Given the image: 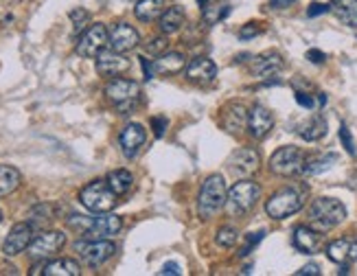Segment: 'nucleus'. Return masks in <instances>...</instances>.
Masks as SVG:
<instances>
[{
	"label": "nucleus",
	"mask_w": 357,
	"mask_h": 276,
	"mask_svg": "<svg viewBox=\"0 0 357 276\" xmlns=\"http://www.w3.org/2000/svg\"><path fill=\"white\" fill-rule=\"evenodd\" d=\"M141 64H143V70H145V79H151L153 72H156L153 64H149V59H147V57H141Z\"/></svg>",
	"instance_id": "43"
},
{
	"label": "nucleus",
	"mask_w": 357,
	"mask_h": 276,
	"mask_svg": "<svg viewBox=\"0 0 357 276\" xmlns=\"http://www.w3.org/2000/svg\"><path fill=\"white\" fill-rule=\"evenodd\" d=\"M307 59L312 61V64H322V61L327 59V55H324L322 51H314L312 49V51H307Z\"/></svg>",
	"instance_id": "42"
},
{
	"label": "nucleus",
	"mask_w": 357,
	"mask_h": 276,
	"mask_svg": "<svg viewBox=\"0 0 357 276\" xmlns=\"http://www.w3.org/2000/svg\"><path fill=\"white\" fill-rule=\"evenodd\" d=\"M305 153L298 147H281L278 151H274V156L270 158V169L276 176H285L291 178L296 174H303L305 169Z\"/></svg>",
	"instance_id": "7"
},
{
	"label": "nucleus",
	"mask_w": 357,
	"mask_h": 276,
	"mask_svg": "<svg viewBox=\"0 0 357 276\" xmlns=\"http://www.w3.org/2000/svg\"><path fill=\"white\" fill-rule=\"evenodd\" d=\"M107 184H110V189L116 195H126L132 189L134 178L130 171H126V169H116V171H110V176H107Z\"/></svg>",
	"instance_id": "30"
},
{
	"label": "nucleus",
	"mask_w": 357,
	"mask_h": 276,
	"mask_svg": "<svg viewBox=\"0 0 357 276\" xmlns=\"http://www.w3.org/2000/svg\"><path fill=\"white\" fill-rule=\"evenodd\" d=\"M68 226L79 230L84 239H110L114 237L123 222L119 215L110 213H99V217H86V215H73L68 220Z\"/></svg>",
	"instance_id": "1"
},
{
	"label": "nucleus",
	"mask_w": 357,
	"mask_h": 276,
	"mask_svg": "<svg viewBox=\"0 0 357 276\" xmlns=\"http://www.w3.org/2000/svg\"><path fill=\"white\" fill-rule=\"evenodd\" d=\"M66 245V235L59 230H49V233L38 235L29 243V256L33 261H46L49 256H55Z\"/></svg>",
	"instance_id": "10"
},
{
	"label": "nucleus",
	"mask_w": 357,
	"mask_h": 276,
	"mask_svg": "<svg viewBox=\"0 0 357 276\" xmlns=\"http://www.w3.org/2000/svg\"><path fill=\"white\" fill-rule=\"evenodd\" d=\"M230 13V7H224L222 9V5H213V7H204V20L208 22V24H215L217 20H222V18H226V15Z\"/></svg>",
	"instance_id": "33"
},
{
	"label": "nucleus",
	"mask_w": 357,
	"mask_h": 276,
	"mask_svg": "<svg viewBox=\"0 0 357 276\" xmlns=\"http://www.w3.org/2000/svg\"><path fill=\"white\" fill-rule=\"evenodd\" d=\"M226 199H228V191L224 178L217 174L208 176L197 195V215L202 220H211L213 215H217L226 206Z\"/></svg>",
	"instance_id": "2"
},
{
	"label": "nucleus",
	"mask_w": 357,
	"mask_h": 276,
	"mask_svg": "<svg viewBox=\"0 0 357 276\" xmlns=\"http://www.w3.org/2000/svg\"><path fill=\"white\" fill-rule=\"evenodd\" d=\"M128 68H130V59L123 53L114 51V49L101 51L97 55V70H99L101 77H119V75L126 72Z\"/></svg>",
	"instance_id": "15"
},
{
	"label": "nucleus",
	"mask_w": 357,
	"mask_h": 276,
	"mask_svg": "<svg viewBox=\"0 0 357 276\" xmlns=\"http://www.w3.org/2000/svg\"><path fill=\"white\" fill-rule=\"evenodd\" d=\"M296 0H272V7L274 9H287V7H291Z\"/></svg>",
	"instance_id": "46"
},
{
	"label": "nucleus",
	"mask_w": 357,
	"mask_h": 276,
	"mask_svg": "<svg viewBox=\"0 0 357 276\" xmlns=\"http://www.w3.org/2000/svg\"><path fill=\"white\" fill-rule=\"evenodd\" d=\"M147 141V132L143 125H138V123H130V125L121 132L119 136V143H121V151L126 158H136V153L141 151V147L145 145Z\"/></svg>",
	"instance_id": "13"
},
{
	"label": "nucleus",
	"mask_w": 357,
	"mask_h": 276,
	"mask_svg": "<svg viewBox=\"0 0 357 276\" xmlns=\"http://www.w3.org/2000/svg\"><path fill=\"white\" fill-rule=\"evenodd\" d=\"M333 11L344 24L357 29V0H333Z\"/></svg>",
	"instance_id": "29"
},
{
	"label": "nucleus",
	"mask_w": 357,
	"mask_h": 276,
	"mask_svg": "<svg viewBox=\"0 0 357 276\" xmlns=\"http://www.w3.org/2000/svg\"><path fill=\"white\" fill-rule=\"evenodd\" d=\"M307 189L305 187H285L276 191L268 202H266V213L272 220H285L289 215L298 213L305 206Z\"/></svg>",
	"instance_id": "4"
},
{
	"label": "nucleus",
	"mask_w": 357,
	"mask_h": 276,
	"mask_svg": "<svg viewBox=\"0 0 357 276\" xmlns=\"http://www.w3.org/2000/svg\"><path fill=\"white\" fill-rule=\"evenodd\" d=\"M263 237H266V230H259V233H250V235H248L245 237V245L241 248L239 256H248V254H250L255 245H259L263 241Z\"/></svg>",
	"instance_id": "34"
},
{
	"label": "nucleus",
	"mask_w": 357,
	"mask_h": 276,
	"mask_svg": "<svg viewBox=\"0 0 357 276\" xmlns=\"http://www.w3.org/2000/svg\"><path fill=\"white\" fill-rule=\"evenodd\" d=\"M228 169L237 178H248L259 169V153L252 147H239L228 158Z\"/></svg>",
	"instance_id": "12"
},
{
	"label": "nucleus",
	"mask_w": 357,
	"mask_h": 276,
	"mask_svg": "<svg viewBox=\"0 0 357 276\" xmlns=\"http://www.w3.org/2000/svg\"><path fill=\"white\" fill-rule=\"evenodd\" d=\"M151 128H153V134L160 138L165 134V130H167V118L165 116H153L151 118Z\"/></svg>",
	"instance_id": "38"
},
{
	"label": "nucleus",
	"mask_w": 357,
	"mask_h": 276,
	"mask_svg": "<svg viewBox=\"0 0 357 276\" xmlns=\"http://www.w3.org/2000/svg\"><path fill=\"white\" fill-rule=\"evenodd\" d=\"M184 75H186V79H189V82L204 86V84H211L215 79L217 66L213 64V59H208V57H195V59L189 61V66H186Z\"/></svg>",
	"instance_id": "17"
},
{
	"label": "nucleus",
	"mask_w": 357,
	"mask_h": 276,
	"mask_svg": "<svg viewBox=\"0 0 357 276\" xmlns=\"http://www.w3.org/2000/svg\"><path fill=\"white\" fill-rule=\"evenodd\" d=\"M261 195V189L257 182L250 180H241L237 184H232L228 191V199H226V208L232 217H243L245 213H250L252 206L257 204V199Z\"/></svg>",
	"instance_id": "5"
},
{
	"label": "nucleus",
	"mask_w": 357,
	"mask_h": 276,
	"mask_svg": "<svg viewBox=\"0 0 357 276\" xmlns=\"http://www.w3.org/2000/svg\"><path fill=\"white\" fill-rule=\"evenodd\" d=\"M160 274H176V276H180V274H182V270H180V266H178V263H167V266L160 270Z\"/></svg>",
	"instance_id": "45"
},
{
	"label": "nucleus",
	"mask_w": 357,
	"mask_h": 276,
	"mask_svg": "<svg viewBox=\"0 0 357 276\" xmlns=\"http://www.w3.org/2000/svg\"><path fill=\"white\" fill-rule=\"evenodd\" d=\"M105 95H107V99H110L119 107L121 114H128L132 107L136 105L138 95H141V88H138L136 82L121 79V77H119V79H112L110 84H107Z\"/></svg>",
	"instance_id": "8"
},
{
	"label": "nucleus",
	"mask_w": 357,
	"mask_h": 276,
	"mask_svg": "<svg viewBox=\"0 0 357 276\" xmlns=\"http://www.w3.org/2000/svg\"><path fill=\"white\" fill-rule=\"evenodd\" d=\"M337 162V156L335 153H324V156H318V158H312L309 162H305V169L303 174L305 176H318V174H324L329 171V169Z\"/></svg>",
	"instance_id": "31"
},
{
	"label": "nucleus",
	"mask_w": 357,
	"mask_h": 276,
	"mask_svg": "<svg viewBox=\"0 0 357 276\" xmlns=\"http://www.w3.org/2000/svg\"><path fill=\"white\" fill-rule=\"evenodd\" d=\"M165 49H167V40H165V38H156V40H151V42L147 44V51H149L151 55H162Z\"/></svg>",
	"instance_id": "37"
},
{
	"label": "nucleus",
	"mask_w": 357,
	"mask_h": 276,
	"mask_svg": "<svg viewBox=\"0 0 357 276\" xmlns=\"http://www.w3.org/2000/svg\"><path fill=\"white\" fill-rule=\"evenodd\" d=\"M294 245L303 254H316L320 250V233L316 228L298 226L294 230Z\"/></svg>",
	"instance_id": "20"
},
{
	"label": "nucleus",
	"mask_w": 357,
	"mask_h": 276,
	"mask_svg": "<svg viewBox=\"0 0 357 276\" xmlns=\"http://www.w3.org/2000/svg\"><path fill=\"white\" fill-rule=\"evenodd\" d=\"M75 250L79 252V256L84 259V263L90 268H99L103 266L107 259H112L116 248L112 241L105 239H84L75 243Z\"/></svg>",
	"instance_id": "9"
},
{
	"label": "nucleus",
	"mask_w": 357,
	"mask_h": 276,
	"mask_svg": "<svg viewBox=\"0 0 357 276\" xmlns=\"http://www.w3.org/2000/svg\"><path fill=\"white\" fill-rule=\"evenodd\" d=\"M197 3H199V7H202V9H204V7H206V3H208V0H197Z\"/></svg>",
	"instance_id": "47"
},
{
	"label": "nucleus",
	"mask_w": 357,
	"mask_h": 276,
	"mask_svg": "<svg viewBox=\"0 0 357 276\" xmlns=\"http://www.w3.org/2000/svg\"><path fill=\"white\" fill-rule=\"evenodd\" d=\"M327 256L333 261V263L340 266H349L353 261H357V239H335L327 245Z\"/></svg>",
	"instance_id": "18"
},
{
	"label": "nucleus",
	"mask_w": 357,
	"mask_h": 276,
	"mask_svg": "<svg viewBox=\"0 0 357 276\" xmlns=\"http://www.w3.org/2000/svg\"><path fill=\"white\" fill-rule=\"evenodd\" d=\"M0 222H3V213H0Z\"/></svg>",
	"instance_id": "48"
},
{
	"label": "nucleus",
	"mask_w": 357,
	"mask_h": 276,
	"mask_svg": "<svg viewBox=\"0 0 357 276\" xmlns=\"http://www.w3.org/2000/svg\"><path fill=\"white\" fill-rule=\"evenodd\" d=\"M318 274H320V268L316 263H309V266H305V268H301L296 272V276H318Z\"/></svg>",
	"instance_id": "41"
},
{
	"label": "nucleus",
	"mask_w": 357,
	"mask_h": 276,
	"mask_svg": "<svg viewBox=\"0 0 357 276\" xmlns=\"http://www.w3.org/2000/svg\"><path fill=\"white\" fill-rule=\"evenodd\" d=\"M138 42H141V36H138V31L128 22H119L110 33V46L119 53H128L136 49Z\"/></svg>",
	"instance_id": "16"
},
{
	"label": "nucleus",
	"mask_w": 357,
	"mask_h": 276,
	"mask_svg": "<svg viewBox=\"0 0 357 276\" xmlns=\"http://www.w3.org/2000/svg\"><path fill=\"white\" fill-rule=\"evenodd\" d=\"M324 134H327V118L320 116V114L312 116L305 123V125H301V136L305 138V141H309V143L320 141Z\"/></svg>",
	"instance_id": "27"
},
{
	"label": "nucleus",
	"mask_w": 357,
	"mask_h": 276,
	"mask_svg": "<svg viewBox=\"0 0 357 276\" xmlns=\"http://www.w3.org/2000/svg\"><path fill=\"white\" fill-rule=\"evenodd\" d=\"M70 20L75 24V31L79 33V31L86 26V22L90 20V13L86 9H75V11H70Z\"/></svg>",
	"instance_id": "35"
},
{
	"label": "nucleus",
	"mask_w": 357,
	"mask_h": 276,
	"mask_svg": "<svg viewBox=\"0 0 357 276\" xmlns=\"http://www.w3.org/2000/svg\"><path fill=\"white\" fill-rule=\"evenodd\" d=\"M296 101L303 105V107H314V99L305 95V92H296Z\"/></svg>",
	"instance_id": "44"
},
{
	"label": "nucleus",
	"mask_w": 357,
	"mask_h": 276,
	"mask_svg": "<svg viewBox=\"0 0 357 276\" xmlns=\"http://www.w3.org/2000/svg\"><path fill=\"white\" fill-rule=\"evenodd\" d=\"M184 20H186V13H184L182 7H169L160 15V31L165 36H174L182 29Z\"/></svg>",
	"instance_id": "22"
},
{
	"label": "nucleus",
	"mask_w": 357,
	"mask_h": 276,
	"mask_svg": "<svg viewBox=\"0 0 357 276\" xmlns=\"http://www.w3.org/2000/svg\"><path fill=\"white\" fill-rule=\"evenodd\" d=\"M42 274H46V276H79L82 270L77 266V261H73V259H57V261H51V263H44Z\"/></svg>",
	"instance_id": "24"
},
{
	"label": "nucleus",
	"mask_w": 357,
	"mask_h": 276,
	"mask_svg": "<svg viewBox=\"0 0 357 276\" xmlns=\"http://www.w3.org/2000/svg\"><path fill=\"white\" fill-rule=\"evenodd\" d=\"M224 125H226V130L228 132H241L243 130V125H248V114H245V110H243V105H239V103H230L228 107H226V112H224Z\"/></svg>",
	"instance_id": "25"
},
{
	"label": "nucleus",
	"mask_w": 357,
	"mask_h": 276,
	"mask_svg": "<svg viewBox=\"0 0 357 276\" xmlns=\"http://www.w3.org/2000/svg\"><path fill=\"white\" fill-rule=\"evenodd\" d=\"M31 241H33V226H31V224H15L11 228V233L7 235V239H5L3 252L7 256H15V254L24 252Z\"/></svg>",
	"instance_id": "14"
},
{
	"label": "nucleus",
	"mask_w": 357,
	"mask_h": 276,
	"mask_svg": "<svg viewBox=\"0 0 357 276\" xmlns=\"http://www.w3.org/2000/svg\"><path fill=\"white\" fill-rule=\"evenodd\" d=\"M272 128H274L272 112L263 105H255L250 114H248V130H250V134L255 138H263V136H268Z\"/></svg>",
	"instance_id": "19"
},
{
	"label": "nucleus",
	"mask_w": 357,
	"mask_h": 276,
	"mask_svg": "<svg viewBox=\"0 0 357 276\" xmlns=\"http://www.w3.org/2000/svg\"><path fill=\"white\" fill-rule=\"evenodd\" d=\"M162 11H165V0H138L134 7L136 18L141 22H151L160 18Z\"/></svg>",
	"instance_id": "23"
},
{
	"label": "nucleus",
	"mask_w": 357,
	"mask_h": 276,
	"mask_svg": "<svg viewBox=\"0 0 357 276\" xmlns=\"http://www.w3.org/2000/svg\"><path fill=\"white\" fill-rule=\"evenodd\" d=\"M217 243L220 245H224V248H232V245L237 243V239H239V233L235 228H230V226H224V228H220L217 230Z\"/></svg>",
	"instance_id": "32"
},
{
	"label": "nucleus",
	"mask_w": 357,
	"mask_h": 276,
	"mask_svg": "<svg viewBox=\"0 0 357 276\" xmlns=\"http://www.w3.org/2000/svg\"><path fill=\"white\" fill-rule=\"evenodd\" d=\"M329 5H322V3H316V5H312L307 9V15L309 18H316V15H322V13H329Z\"/></svg>",
	"instance_id": "40"
},
{
	"label": "nucleus",
	"mask_w": 357,
	"mask_h": 276,
	"mask_svg": "<svg viewBox=\"0 0 357 276\" xmlns=\"http://www.w3.org/2000/svg\"><path fill=\"white\" fill-rule=\"evenodd\" d=\"M105 44H110V33L103 24H92L90 29L84 31V36L77 42V53L82 57H97Z\"/></svg>",
	"instance_id": "11"
},
{
	"label": "nucleus",
	"mask_w": 357,
	"mask_h": 276,
	"mask_svg": "<svg viewBox=\"0 0 357 276\" xmlns=\"http://www.w3.org/2000/svg\"><path fill=\"white\" fill-rule=\"evenodd\" d=\"M79 202L90 213H110L116 204V193L110 189L107 180H95L82 189Z\"/></svg>",
	"instance_id": "6"
},
{
	"label": "nucleus",
	"mask_w": 357,
	"mask_h": 276,
	"mask_svg": "<svg viewBox=\"0 0 357 276\" xmlns=\"http://www.w3.org/2000/svg\"><path fill=\"white\" fill-rule=\"evenodd\" d=\"M309 220L318 233H327L347 220V208L335 197H318L309 206Z\"/></svg>",
	"instance_id": "3"
},
{
	"label": "nucleus",
	"mask_w": 357,
	"mask_h": 276,
	"mask_svg": "<svg viewBox=\"0 0 357 276\" xmlns=\"http://www.w3.org/2000/svg\"><path fill=\"white\" fill-rule=\"evenodd\" d=\"M340 138H342L344 149L351 153V156H355V153H357V149H355V141H353V136H351V132H349V128H347V125L340 128Z\"/></svg>",
	"instance_id": "36"
},
{
	"label": "nucleus",
	"mask_w": 357,
	"mask_h": 276,
	"mask_svg": "<svg viewBox=\"0 0 357 276\" xmlns=\"http://www.w3.org/2000/svg\"><path fill=\"white\" fill-rule=\"evenodd\" d=\"M283 57L278 53H263L255 59V75L261 79H270L283 70Z\"/></svg>",
	"instance_id": "21"
},
{
	"label": "nucleus",
	"mask_w": 357,
	"mask_h": 276,
	"mask_svg": "<svg viewBox=\"0 0 357 276\" xmlns=\"http://www.w3.org/2000/svg\"><path fill=\"white\" fill-rule=\"evenodd\" d=\"M257 33H261V29H259L255 22H250V24H245V26L239 31V38H241V40H250V38H255Z\"/></svg>",
	"instance_id": "39"
},
{
	"label": "nucleus",
	"mask_w": 357,
	"mask_h": 276,
	"mask_svg": "<svg viewBox=\"0 0 357 276\" xmlns=\"http://www.w3.org/2000/svg\"><path fill=\"white\" fill-rule=\"evenodd\" d=\"M186 64V59L182 53H162L158 55V59L153 61V68H156V72H162V75H174L178 70H182Z\"/></svg>",
	"instance_id": "26"
},
{
	"label": "nucleus",
	"mask_w": 357,
	"mask_h": 276,
	"mask_svg": "<svg viewBox=\"0 0 357 276\" xmlns=\"http://www.w3.org/2000/svg\"><path fill=\"white\" fill-rule=\"evenodd\" d=\"M20 187V171L9 164H0V197L13 193Z\"/></svg>",
	"instance_id": "28"
}]
</instances>
